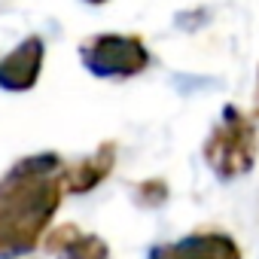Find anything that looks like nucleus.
I'll use <instances>...</instances> for the list:
<instances>
[{
  "label": "nucleus",
  "mask_w": 259,
  "mask_h": 259,
  "mask_svg": "<svg viewBox=\"0 0 259 259\" xmlns=\"http://www.w3.org/2000/svg\"><path fill=\"white\" fill-rule=\"evenodd\" d=\"M43 55H46L43 37H37V34L25 37L4 61H0V89H7V92H28L40 79Z\"/></svg>",
  "instance_id": "nucleus-5"
},
{
  "label": "nucleus",
  "mask_w": 259,
  "mask_h": 259,
  "mask_svg": "<svg viewBox=\"0 0 259 259\" xmlns=\"http://www.w3.org/2000/svg\"><path fill=\"white\" fill-rule=\"evenodd\" d=\"M253 119H259V76H256V98H253Z\"/></svg>",
  "instance_id": "nucleus-8"
},
{
  "label": "nucleus",
  "mask_w": 259,
  "mask_h": 259,
  "mask_svg": "<svg viewBox=\"0 0 259 259\" xmlns=\"http://www.w3.org/2000/svg\"><path fill=\"white\" fill-rule=\"evenodd\" d=\"M46 250L55 259H110V247L101 235L79 232L76 226H61L46 238Z\"/></svg>",
  "instance_id": "nucleus-7"
},
{
  "label": "nucleus",
  "mask_w": 259,
  "mask_h": 259,
  "mask_svg": "<svg viewBox=\"0 0 259 259\" xmlns=\"http://www.w3.org/2000/svg\"><path fill=\"white\" fill-rule=\"evenodd\" d=\"M201 156L207 168L217 174V180H238L250 174L259 156V135L253 116L241 113L235 104L223 107L220 122L210 128L201 147Z\"/></svg>",
  "instance_id": "nucleus-2"
},
{
  "label": "nucleus",
  "mask_w": 259,
  "mask_h": 259,
  "mask_svg": "<svg viewBox=\"0 0 259 259\" xmlns=\"http://www.w3.org/2000/svg\"><path fill=\"white\" fill-rule=\"evenodd\" d=\"M113 165H116V144L107 141L92 156H85V159H79L73 165H64L61 186H64V192H76V195L79 192H92L98 183H104L110 177Z\"/></svg>",
  "instance_id": "nucleus-6"
},
{
  "label": "nucleus",
  "mask_w": 259,
  "mask_h": 259,
  "mask_svg": "<svg viewBox=\"0 0 259 259\" xmlns=\"http://www.w3.org/2000/svg\"><path fill=\"white\" fill-rule=\"evenodd\" d=\"M79 58L101 79H132L150 67V49L138 34H95L79 46Z\"/></svg>",
  "instance_id": "nucleus-3"
},
{
  "label": "nucleus",
  "mask_w": 259,
  "mask_h": 259,
  "mask_svg": "<svg viewBox=\"0 0 259 259\" xmlns=\"http://www.w3.org/2000/svg\"><path fill=\"white\" fill-rule=\"evenodd\" d=\"M61 171V156L37 153L0 177V259H22L37 250L64 198Z\"/></svg>",
  "instance_id": "nucleus-1"
},
{
  "label": "nucleus",
  "mask_w": 259,
  "mask_h": 259,
  "mask_svg": "<svg viewBox=\"0 0 259 259\" xmlns=\"http://www.w3.org/2000/svg\"><path fill=\"white\" fill-rule=\"evenodd\" d=\"M85 4H95L98 7V4H107V0H85Z\"/></svg>",
  "instance_id": "nucleus-9"
},
{
  "label": "nucleus",
  "mask_w": 259,
  "mask_h": 259,
  "mask_svg": "<svg viewBox=\"0 0 259 259\" xmlns=\"http://www.w3.org/2000/svg\"><path fill=\"white\" fill-rule=\"evenodd\" d=\"M147 259H241V247L229 232H192L180 241L156 244Z\"/></svg>",
  "instance_id": "nucleus-4"
}]
</instances>
